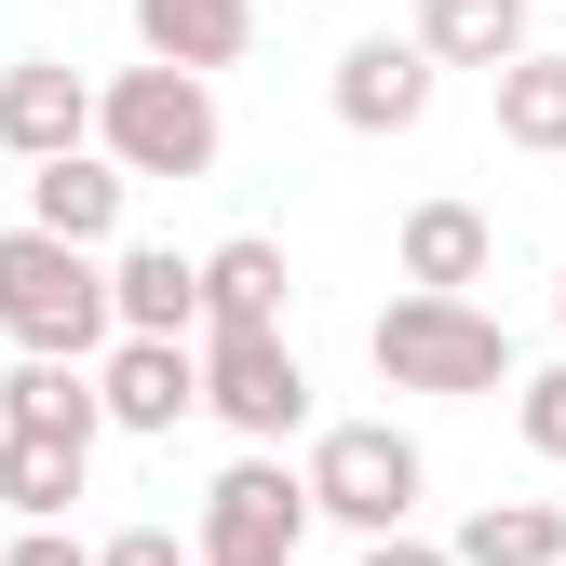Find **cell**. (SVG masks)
Wrapping results in <instances>:
<instances>
[{
    "mask_svg": "<svg viewBox=\"0 0 566 566\" xmlns=\"http://www.w3.org/2000/svg\"><path fill=\"white\" fill-rule=\"evenodd\" d=\"M324 513H311V472H283V459H230L217 485H202V526H189V553L202 566H297V539H311Z\"/></svg>",
    "mask_w": 566,
    "mask_h": 566,
    "instance_id": "6",
    "label": "cell"
},
{
    "mask_svg": "<svg viewBox=\"0 0 566 566\" xmlns=\"http://www.w3.org/2000/svg\"><path fill=\"white\" fill-rule=\"evenodd\" d=\"M283 311H297V256H283L270 230L202 243V337H217V324H283Z\"/></svg>",
    "mask_w": 566,
    "mask_h": 566,
    "instance_id": "14",
    "label": "cell"
},
{
    "mask_svg": "<svg viewBox=\"0 0 566 566\" xmlns=\"http://www.w3.org/2000/svg\"><path fill=\"white\" fill-rule=\"evenodd\" d=\"M0 432L95 446V432H108V391H95V365H14V378H0Z\"/></svg>",
    "mask_w": 566,
    "mask_h": 566,
    "instance_id": "16",
    "label": "cell"
},
{
    "mask_svg": "<svg viewBox=\"0 0 566 566\" xmlns=\"http://www.w3.org/2000/svg\"><path fill=\"white\" fill-rule=\"evenodd\" d=\"M500 135H513L526 163H566V54H553V41H539L526 67H500Z\"/></svg>",
    "mask_w": 566,
    "mask_h": 566,
    "instance_id": "19",
    "label": "cell"
},
{
    "mask_svg": "<svg viewBox=\"0 0 566 566\" xmlns=\"http://www.w3.org/2000/svg\"><path fill=\"white\" fill-rule=\"evenodd\" d=\"M108 311H122V337H189V350H202V256L122 243V256H108Z\"/></svg>",
    "mask_w": 566,
    "mask_h": 566,
    "instance_id": "12",
    "label": "cell"
},
{
    "mask_svg": "<svg viewBox=\"0 0 566 566\" xmlns=\"http://www.w3.org/2000/svg\"><path fill=\"white\" fill-rule=\"evenodd\" d=\"M82 472H95V446H54V432H0V513H14V526H54L67 500H82Z\"/></svg>",
    "mask_w": 566,
    "mask_h": 566,
    "instance_id": "17",
    "label": "cell"
},
{
    "mask_svg": "<svg viewBox=\"0 0 566 566\" xmlns=\"http://www.w3.org/2000/svg\"><path fill=\"white\" fill-rule=\"evenodd\" d=\"M0 337L28 365H108L122 350V311H108V256L54 243V230H0Z\"/></svg>",
    "mask_w": 566,
    "mask_h": 566,
    "instance_id": "1",
    "label": "cell"
},
{
    "mask_svg": "<svg viewBox=\"0 0 566 566\" xmlns=\"http://www.w3.org/2000/svg\"><path fill=\"white\" fill-rule=\"evenodd\" d=\"M95 149L135 176V189H149V176H217V149H230V122H217V82H189V67H149V54H135V67H108V82H95Z\"/></svg>",
    "mask_w": 566,
    "mask_h": 566,
    "instance_id": "2",
    "label": "cell"
},
{
    "mask_svg": "<svg viewBox=\"0 0 566 566\" xmlns=\"http://www.w3.org/2000/svg\"><path fill=\"white\" fill-rule=\"evenodd\" d=\"M513 432H526L539 459H566V365H539V378H513Z\"/></svg>",
    "mask_w": 566,
    "mask_h": 566,
    "instance_id": "20",
    "label": "cell"
},
{
    "mask_svg": "<svg viewBox=\"0 0 566 566\" xmlns=\"http://www.w3.org/2000/svg\"><path fill=\"white\" fill-rule=\"evenodd\" d=\"M365 566H459V553H446V539H418V526H405V539H365Z\"/></svg>",
    "mask_w": 566,
    "mask_h": 566,
    "instance_id": "23",
    "label": "cell"
},
{
    "mask_svg": "<svg viewBox=\"0 0 566 566\" xmlns=\"http://www.w3.org/2000/svg\"><path fill=\"white\" fill-rule=\"evenodd\" d=\"M0 149H14L28 176L41 163H82L95 149V82L67 54H14V67H0Z\"/></svg>",
    "mask_w": 566,
    "mask_h": 566,
    "instance_id": "7",
    "label": "cell"
},
{
    "mask_svg": "<svg viewBox=\"0 0 566 566\" xmlns=\"http://www.w3.org/2000/svg\"><path fill=\"white\" fill-rule=\"evenodd\" d=\"M0 566H95V539H67V526H14V553Z\"/></svg>",
    "mask_w": 566,
    "mask_h": 566,
    "instance_id": "22",
    "label": "cell"
},
{
    "mask_svg": "<svg viewBox=\"0 0 566 566\" xmlns=\"http://www.w3.org/2000/svg\"><path fill=\"white\" fill-rule=\"evenodd\" d=\"M365 350H378L391 391H446V405L513 391V324L472 311V297H391V311L365 324Z\"/></svg>",
    "mask_w": 566,
    "mask_h": 566,
    "instance_id": "3",
    "label": "cell"
},
{
    "mask_svg": "<svg viewBox=\"0 0 566 566\" xmlns=\"http://www.w3.org/2000/svg\"><path fill=\"white\" fill-rule=\"evenodd\" d=\"M202 418H230V432L270 459L283 432H311V365L283 324H217L202 337Z\"/></svg>",
    "mask_w": 566,
    "mask_h": 566,
    "instance_id": "5",
    "label": "cell"
},
{
    "mask_svg": "<svg viewBox=\"0 0 566 566\" xmlns=\"http://www.w3.org/2000/svg\"><path fill=\"white\" fill-rule=\"evenodd\" d=\"M446 553H459V566H566V513H553V500H485Z\"/></svg>",
    "mask_w": 566,
    "mask_h": 566,
    "instance_id": "18",
    "label": "cell"
},
{
    "mask_svg": "<svg viewBox=\"0 0 566 566\" xmlns=\"http://www.w3.org/2000/svg\"><path fill=\"white\" fill-rule=\"evenodd\" d=\"M95 391H108V432H176V418H202V350L189 337H122L108 365H95Z\"/></svg>",
    "mask_w": 566,
    "mask_h": 566,
    "instance_id": "9",
    "label": "cell"
},
{
    "mask_svg": "<svg viewBox=\"0 0 566 566\" xmlns=\"http://www.w3.org/2000/svg\"><path fill=\"white\" fill-rule=\"evenodd\" d=\"M553 311H566V283H553Z\"/></svg>",
    "mask_w": 566,
    "mask_h": 566,
    "instance_id": "24",
    "label": "cell"
},
{
    "mask_svg": "<svg viewBox=\"0 0 566 566\" xmlns=\"http://www.w3.org/2000/svg\"><path fill=\"white\" fill-rule=\"evenodd\" d=\"M122 202H135V176H122L108 149H82V163H41V176H28V230L82 243V256H122Z\"/></svg>",
    "mask_w": 566,
    "mask_h": 566,
    "instance_id": "10",
    "label": "cell"
},
{
    "mask_svg": "<svg viewBox=\"0 0 566 566\" xmlns=\"http://www.w3.org/2000/svg\"><path fill=\"white\" fill-rule=\"evenodd\" d=\"M391 256H405V297H472L500 270V230H485V202H418Z\"/></svg>",
    "mask_w": 566,
    "mask_h": 566,
    "instance_id": "13",
    "label": "cell"
},
{
    "mask_svg": "<svg viewBox=\"0 0 566 566\" xmlns=\"http://www.w3.org/2000/svg\"><path fill=\"white\" fill-rule=\"evenodd\" d=\"M324 95H337L350 135H418V122H432V95H446V67L418 54V41H350Z\"/></svg>",
    "mask_w": 566,
    "mask_h": 566,
    "instance_id": "8",
    "label": "cell"
},
{
    "mask_svg": "<svg viewBox=\"0 0 566 566\" xmlns=\"http://www.w3.org/2000/svg\"><path fill=\"white\" fill-rule=\"evenodd\" d=\"M432 67H485V82H500V67H526L539 54V28H526V0H418V28H405Z\"/></svg>",
    "mask_w": 566,
    "mask_h": 566,
    "instance_id": "15",
    "label": "cell"
},
{
    "mask_svg": "<svg viewBox=\"0 0 566 566\" xmlns=\"http://www.w3.org/2000/svg\"><path fill=\"white\" fill-rule=\"evenodd\" d=\"M95 566H202V553H176V526H122V539H95Z\"/></svg>",
    "mask_w": 566,
    "mask_h": 566,
    "instance_id": "21",
    "label": "cell"
},
{
    "mask_svg": "<svg viewBox=\"0 0 566 566\" xmlns=\"http://www.w3.org/2000/svg\"><path fill=\"white\" fill-rule=\"evenodd\" d=\"M418 500H432L418 432H391V418H337V432H311V513H324V526H350V539H405Z\"/></svg>",
    "mask_w": 566,
    "mask_h": 566,
    "instance_id": "4",
    "label": "cell"
},
{
    "mask_svg": "<svg viewBox=\"0 0 566 566\" xmlns=\"http://www.w3.org/2000/svg\"><path fill=\"white\" fill-rule=\"evenodd\" d=\"M135 54H149V67H189V82H217V67L256 54V0H135Z\"/></svg>",
    "mask_w": 566,
    "mask_h": 566,
    "instance_id": "11",
    "label": "cell"
}]
</instances>
